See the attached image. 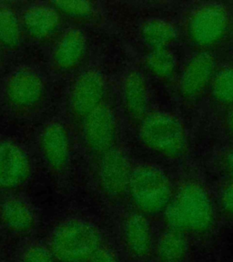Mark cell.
I'll list each match as a JSON object with an SVG mask.
<instances>
[{"instance_id":"obj_1","label":"cell","mask_w":233,"mask_h":262,"mask_svg":"<svg viewBox=\"0 0 233 262\" xmlns=\"http://www.w3.org/2000/svg\"><path fill=\"white\" fill-rule=\"evenodd\" d=\"M168 229L201 235L213 228L215 220L213 201L202 185L189 181L173 193L164 211Z\"/></svg>"},{"instance_id":"obj_2","label":"cell","mask_w":233,"mask_h":262,"mask_svg":"<svg viewBox=\"0 0 233 262\" xmlns=\"http://www.w3.org/2000/svg\"><path fill=\"white\" fill-rule=\"evenodd\" d=\"M102 244V236L94 224L82 219H70L54 229L49 249L59 262H89Z\"/></svg>"},{"instance_id":"obj_3","label":"cell","mask_w":233,"mask_h":262,"mask_svg":"<svg viewBox=\"0 0 233 262\" xmlns=\"http://www.w3.org/2000/svg\"><path fill=\"white\" fill-rule=\"evenodd\" d=\"M128 192L139 212L144 215L164 212L173 196L168 177L151 164H139L133 168Z\"/></svg>"},{"instance_id":"obj_4","label":"cell","mask_w":233,"mask_h":262,"mask_svg":"<svg viewBox=\"0 0 233 262\" xmlns=\"http://www.w3.org/2000/svg\"><path fill=\"white\" fill-rule=\"evenodd\" d=\"M139 137L152 151L168 158L180 157L187 147L182 124L175 116L164 111L147 113L140 120Z\"/></svg>"},{"instance_id":"obj_5","label":"cell","mask_w":233,"mask_h":262,"mask_svg":"<svg viewBox=\"0 0 233 262\" xmlns=\"http://www.w3.org/2000/svg\"><path fill=\"white\" fill-rule=\"evenodd\" d=\"M229 26V16L221 5L206 4L189 17L188 32L197 45L207 47L221 40Z\"/></svg>"},{"instance_id":"obj_6","label":"cell","mask_w":233,"mask_h":262,"mask_svg":"<svg viewBox=\"0 0 233 262\" xmlns=\"http://www.w3.org/2000/svg\"><path fill=\"white\" fill-rule=\"evenodd\" d=\"M118 126L111 107L102 104L83 118V137L90 150L100 155L114 147Z\"/></svg>"},{"instance_id":"obj_7","label":"cell","mask_w":233,"mask_h":262,"mask_svg":"<svg viewBox=\"0 0 233 262\" xmlns=\"http://www.w3.org/2000/svg\"><path fill=\"white\" fill-rule=\"evenodd\" d=\"M132 166L127 155L112 147L101 154L98 163V182L103 191L111 196H121L128 192Z\"/></svg>"},{"instance_id":"obj_8","label":"cell","mask_w":233,"mask_h":262,"mask_svg":"<svg viewBox=\"0 0 233 262\" xmlns=\"http://www.w3.org/2000/svg\"><path fill=\"white\" fill-rule=\"evenodd\" d=\"M106 84L97 70H87L74 82L70 93V106L79 117L85 116L103 104Z\"/></svg>"},{"instance_id":"obj_9","label":"cell","mask_w":233,"mask_h":262,"mask_svg":"<svg viewBox=\"0 0 233 262\" xmlns=\"http://www.w3.org/2000/svg\"><path fill=\"white\" fill-rule=\"evenodd\" d=\"M30 174V162L26 152L9 141L0 142V189L19 187Z\"/></svg>"},{"instance_id":"obj_10","label":"cell","mask_w":233,"mask_h":262,"mask_svg":"<svg viewBox=\"0 0 233 262\" xmlns=\"http://www.w3.org/2000/svg\"><path fill=\"white\" fill-rule=\"evenodd\" d=\"M123 242L129 253L138 259H145L152 254L154 239L152 226L142 213L128 214L121 226Z\"/></svg>"},{"instance_id":"obj_11","label":"cell","mask_w":233,"mask_h":262,"mask_svg":"<svg viewBox=\"0 0 233 262\" xmlns=\"http://www.w3.org/2000/svg\"><path fill=\"white\" fill-rule=\"evenodd\" d=\"M215 59L209 52L194 55L185 66L180 80L181 94L194 98L201 94L215 76Z\"/></svg>"},{"instance_id":"obj_12","label":"cell","mask_w":233,"mask_h":262,"mask_svg":"<svg viewBox=\"0 0 233 262\" xmlns=\"http://www.w3.org/2000/svg\"><path fill=\"white\" fill-rule=\"evenodd\" d=\"M44 85L40 77L34 71L21 70L8 79L6 93L14 106L27 108L36 105L43 95Z\"/></svg>"},{"instance_id":"obj_13","label":"cell","mask_w":233,"mask_h":262,"mask_svg":"<svg viewBox=\"0 0 233 262\" xmlns=\"http://www.w3.org/2000/svg\"><path fill=\"white\" fill-rule=\"evenodd\" d=\"M40 148L46 161L54 169L65 167L70 155V137L61 124L52 123L42 132Z\"/></svg>"},{"instance_id":"obj_14","label":"cell","mask_w":233,"mask_h":262,"mask_svg":"<svg viewBox=\"0 0 233 262\" xmlns=\"http://www.w3.org/2000/svg\"><path fill=\"white\" fill-rule=\"evenodd\" d=\"M123 101L132 119L141 120L149 113L150 96L147 83L138 71H131L123 80Z\"/></svg>"},{"instance_id":"obj_15","label":"cell","mask_w":233,"mask_h":262,"mask_svg":"<svg viewBox=\"0 0 233 262\" xmlns=\"http://www.w3.org/2000/svg\"><path fill=\"white\" fill-rule=\"evenodd\" d=\"M87 39L78 29L67 30L58 39L54 49V61L61 70H71L80 63L85 56Z\"/></svg>"},{"instance_id":"obj_16","label":"cell","mask_w":233,"mask_h":262,"mask_svg":"<svg viewBox=\"0 0 233 262\" xmlns=\"http://www.w3.org/2000/svg\"><path fill=\"white\" fill-rule=\"evenodd\" d=\"M58 24V13L49 6H35L25 13V28L33 37L37 39H44L51 36Z\"/></svg>"},{"instance_id":"obj_17","label":"cell","mask_w":233,"mask_h":262,"mask_svg":"<svg viewBox=\"0 0 233 262\" xmlns=\"http://www.w3.org/2000/svg\"><path fill=\"white\" fill-rule=\"evenodd\" d=\"M0 217L8 229L25 233L35 225V216L32 209L25 201L17 198H10L0 207Z\"/></svg>"},{"instance_id":"obj_18","label":"cell","mask_w":233,"mask_h":262,"mask_svg":"<svg viewBox=\"0 0 233 262\" xmlns=\"http://www.w3.org/2000/svg\"><path fill=\"white\" fill-rule=\"evenodd\" d=\"M188 250L187 235L168 228L161 234L156 248L160 262H184Z\"/></svg>"},{"instance_id":"obj_19","label":"cell","mask_w":233,"mask_h":262,"mask_svg":"<svg viewBox=\"0 0 233 262\" xmlns=\"http://www.w3.org/2000/svg\"><path fill=\"white\" fill-rule=\"evenodd\" d=\"M141 37L152 49H168L177 38V30L168 21L152 18L143 25Z\"/></svg>"},{"instance_id":"obj_20","label":"cell","mask_w":233,"mask_h":262,"mask_svg":"<svg viewBox=\"0 0 233 262\" xmlns=\"http://www.w3.org/2000/svg\"><path fill=\"white\" fill-rule=\"evenodd\" d=\"M145 62L147 70L163 80L171 79L176 72V57L168 49H152Z\"/></svg>"},{"instance_id":"obj_21","label":"cell","mask_w":233,"mask_h":262,"mask_svg":"<svg viewBox=\"0 0 233 262\" xmlns=\"http://www.w3.org/2000/svg\"><path fill=\"white\" fill-rule=\"evenodd\" d=\"M210 86L213 98L218 102L233 106V66L225 67L218 71Z\"/></svg>"},{"instance_id":"obj_22","label":"cell","mask_w":233,"mask_h":262,"mask_svg":"<svg viewBox=\"0 0 233 262\" xmlns=\"http://www.w3.org/2000/svg\"><path fill=\"white\" fill-rule=\"evenodd\" d=\"M20 26L16 14L9 8H0V43L14 49L20 42Z\"/></svg>"},{"instance_id":"obj_23","label":"cell","mask_w":233,"mask_h":262,"mask_svg":"<svg viewBox=\"0 0 233 262\" xmlns=\"http://www.w3.org/2000/svg\"><path fill=\"white\" fill-rule=\"evenodd\" d=\"M53 5L57 11L71 17H88L93 12V5L88 1H58Z\"/></svg>"},{"instance_id":"obj_24","label":"cell","mask_w":233,"mask_h":262,"mask_svg":"<svg viewBox=\"0 0 233 262\" xmlns=\"http://www.w3.org/2000/svg\"><path fill=\"white\" fill-rule=\"evenodd\" d=\"M55 260L56 258L49 248L33 245L26 250L21 262H55Z\"/></svg>"},{"instance_id":"obj_25","label":"cell","mask_w":233,"mask_h":262,"mask_svg":"<svg viewBox=\"0 0 233 262\" xmlns=\"http://www.w3.org/2000/svg\"><path fill=\"white\" fill-rule=\"evenodd\" d=\"M89 262H120V260L114 250L103 243L95 251Z\"/></svg>"},{"instance_id":"obj_26","label":"cell","mask_w":233,"mask_h":262,"mask_svg":"<svg viewBox=\"0 0 233 262\" xmlns=\"http://www.w3.org/2000/svg\"><path fill=\"white\" fill-rule=\"evenodd\" d=\"M221 201L224 211L233 216V180L223 189Z\"/></svg>"},{"instance_id":"obj_27","label":"cell","mask_w":233,"mask_h":262,"mask_svg":"<svg viewBox=\"0 0 233 262\" xmlns=\"http://www.w3.org/2000/svg\"><path fill=\"white\" fill-rule=\"evenodd\" d=\"M225 169L227 174L233 180V149L228 153L225 159Z\"/></svg>"},{"instance_id":"obj_28","label":"cell","mask_w":233,"mask_h":262,"mask_svg":"<svg viewBox=\"0 0 233 262\" xmlns=\"http://www.w3.org/2000/svg\"><path fill=\"white\" fill-rule=\"evenodd\" d=\"M227 126H228L230 134L233 137V106L227 116Z\"/></svg>"}]
</instances>
